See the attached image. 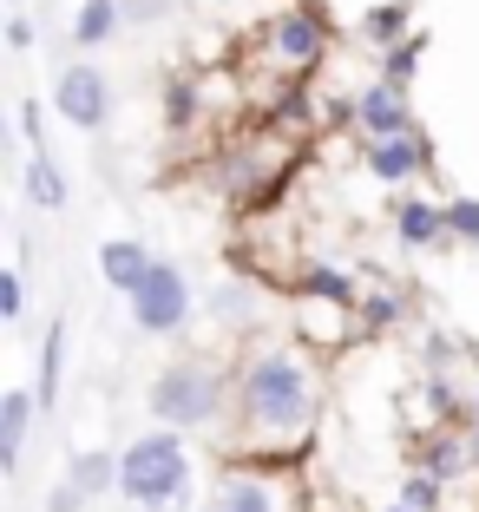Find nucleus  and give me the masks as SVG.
I'll list each match as a JSON object with an SVG mask.
<instances>
[{"label": "nucleus", "mask_w": 479, "mask_h": 512, "mask_svg": "<svg viewBox=\"0 0 479 512\" xmlns=\"http://www.w3.org/2000/svg\"><path fill=\"white\" fill-rule=\"evenodd\" d=\"M322 414V381L309 368V348L276 342V348H250L237 368V421H243V447L250 453H296L315 434Z\"/></svg>", "instance_id": "f257e3e1"}, {"label": "nucleus", "mask_w": 479, "mask_h": 512, "mask_svg": "<svg viewBox=\"0 0 479 512\" xmlns=\"http://www.w3.org/2000/svg\"><path fill=\"white\" fill-rule=\"evenodd\" d=\"M224 401H230V381L204 355L165 362L145 388V407L158 414V427H178V434H210V427L224 421Z\"/></svg>", "instance_id": "f03ea898"}, {"label": "nucleus", "mask_w": 479, "mask_h": 512, "mask_svg": "<svg viewBox=\"0 0 479 512\" xmlns=\"http://www.w3.org/2000/svg\"><path fill=\"white\" fill-rule=\"evenodd\" d=\"M119 493L138 512H171L191 493V447L178 440V427H151L119 453Z\"/></svg>", "instance_id": "7ed1b4c3"}, {"label": "nucleus", "mask_w": 479, "mask_h": 512, "mask_svg": "<svg viewBox=\"0 0 479 512\" xmlns=\"http://www.w3.org/2000/svg\"><path fill=\"white\" fill-rule=\"evenodd\" d=\"M132 329L138 335H184L191 329V283H184V270L178 263H151V276L132 289Z\"/></svg>", "instance_id": "20e7f679"}, {"label": "nucleus", "mask_w": 479, "mask_h": 512, "mask_svg": "<svg viewBox=\"0 0 479 512\" xmlns=\"http://www.w3.org/2000/svg\"><path fill=\"white\" fill-rule=\"evenodd\" d=\"M322 53H329V27H322V14H315V7H283V14L263 27V60H270L283 79L315 73V66H322Z\"/></svg>", "instance_id": "39448f33"}, {"label": "nucleus", "mask_w": 479, "mask_h": 512, "mask_svg": "<svg viewBox=\"0 0 479 512\" xmlns=\"http://www.w3.org/2000/svg\"><path fill=\"white\" fill-rule=\"evenodd\" d=\"M289 499H296V480L283 467H256V473H224L197 512H296Z\"/></svg>", "instance_id": "423d86ee"}, {"label": "nucleus", "mask_w": 479, "mask_h": 512, "mask_svg": "<svg viewBox=\"0 0 479 512\" xmlns=\"http://www.w3.org/2000/svg\"><path fill=\"white\" fill-rule=\"evenodd\" d=\"M53 112H60L66 125H79V132H99V125L112 119V79H105V66H92V60L66 66L60 86H53Z\"/></svg>", "instance_id": "0eeeda50"}, {"label": "nucleus", "mask_w": 479, "mask_h": 512, "mask_svg": "<svg viewBox=\"0 0 479 512\" xmlns=\"http://www.w3.org/2000/svg\"><path fill=\"white\" fill-rule=\"evenodd\" d=\"M355 125H361V138H401V132H414V106H407V86L368 79V86L355 92Z\"/></svg>", "instance_id": "6e6552de"}, {"label": "nucleus", "mask_w": 479, "mask_h": 512, "mask_svg": "<svg viewBox=\"0 0 479 512\" xmlns=\"http://www.w3.org/2000/svg\"><path fill=\"white\" fill-rule=\"evenodd\" d=\"M361 165H368V178H381V184H407V178H420V171L434 165V151H427L420 132L368 138V145H361Z\"/></svg>", "instance_id": "1a4fd4ad"}, {"label": "nucleus", "mask_w": 479, "mask_h": 512, "mask_svg": "<svg viewBox=\"0 0 479 512\" xmlns=\"http://www.w3.org/2000/svg\"><path fill=\"white\" fill-rule=\"evenodd\" d=\"M473 467H479L473 434H460V427H434V434H420V473H434L440 486L466 480Z\"/></svg>", "instance_id": "9d476101"}, {"label": "nucleus", "mask_w": 479, "mask_h": 512, "mask_svg": "<svg viewBox=\"0 0 479 512\" xmlns=\"http://www.w3.org/2000/svg\"><path fill=\"white\" fill-rule=\"evenodd\" d=\"M92 263H99V283H105V289H119V296H132V289L151 276V263H158V256H151L138 237H105L99 250H92Z\"/></svg>", "instance_id": "9b49d317"}, {"label": "nucleus", "mask_w": 479, "mask_h": 512, "mask_svg": "<svg viewBox=\"0 0 479 512\" xmlns=\"http://www.w3.org/2000/svg\"><path fill=\"white\" fill-rule=\"evenodd\" d=\"M394 237H401V250L453 243L447 237V204H434V197H394Z\"/></svg>", "instance_id": "f8f14e48"}, {"label": "nucleus", "mask_w": 479, "mask_h": 512, "mask_svg": "<svg viewBox=\"0 0 479 512\" xmlns=\"http://www.w3.org/2000/svg\"><path fill=\"white\" fill-rule=\"evenodd\" d=\"M33 414H40V394H33V388H7V394H0V473H20Z\"/></svg>", "instance_id": "ddd939ff"}, {"label": "nucleus", "mask_w": 479, "mask_h": 512, "mask_svg": "<svg viewBox=\"0 0 479 512\" xmlns=\"http://www.w3.org/2000/svg\"><path fill=\"white\" fill-rule=\"evenodd\" d=\"M66 480H73L86 499L119 493V453H112V447H79L73 460H66Z\"/></svg>", "instance_id": "4468645a"}, {"label": "nucleus", "mask_w": 479, "mask_h": 512, "mask_svg": "<svg viewBox=\"0 0 479 512\" xmlns=\"http://www.w3.org/2000/svg\"><path fill=\"white\" fill-rule=\"evenodd\" d=\"M361 40L375 46V53L414 40V0H381V7H368V14H361Z\"/></svg>", "instance_id": "2eb2a0df"}, {"label": "nucleus", "mask_w": 479, "mask_h": 512, "mask_svg": "<svg viewBox=\"0 0 479 512\" xmlns=\"http://www.w3.org/2000/svg\"><path fill=\"white\" fill-rule=\"evenodd\" d=\"M60 381H66V322L53 316V329L40 335V381H33L40 414H53V407H60Z\"/></svg>", "instance_id": "dca6fc26"}, {"label": "nucleus", "mask_w": 479, "mask_h": 512, "mask_svg": "<svg viewBox=\"0 0 479 512\" xmlns=\"http://www.w3.org/2000/svg\"><path fill=\"white\" fill-rule=\"evenodd\" d=\"M66 171L46 158V151H27V204L33 211H66Z\"/></svg>", "instance_id": "f3484780"}, {"label": "nucleus", "mask_w": 479, "mask_h": 512, "mask_svg": "<svg viewBox=\"0 0 479 512\" xmlns=\"http://www.w3.org/2000/svg\"><path fill=\"white\" fill-rule=\"evenodd\" d=\"M125 27V0H79V14H73V40L86 46H105L112 40V33Z\"/></svg>", "instance_id": "a211bd4d"}, {"label": "nucleus", "mask_w": 479, "mask_h": 512, "mask_svg": "<svg viewBox=\"0 0 479 512\" xmlns=\"http://www.w3.org/2000/svg\"><path fill=\"white\" fill-rule=\"evenodd\" d=\"M197 119H204V86L178 73V79H171V86H165V132L178 138V132H191Z\"/></svg>", "instance_id": "6ab92c4d"}, {"label": "nucleus", "mask_w": 479, "mask_h": 512, "mask_svg": "<svg viewBox=\"0 0 479 512\" xmlns=\"http://www.w3.org/2000/svg\"><path fill=\"white\" fill-rule=\"evenodd\" d=\"M302 289L322 302H355V276L342 270V263H329V256H315L309 270H302Z\"/></svg>", "instance_id": "aec40b11"}, {"label": "nucleus", "mask_w": 479, "mask_h": 512, "mask_svg": "<svg viewBox=\"0 0 479 512\" xmlns=\"http://www.w3.org/2000/svg\"><path fill=\"white\" fill-rule=\"evenodd\" d=\"M420 60H427V33H414V40L388 46V53H381V79H388V86H407V79L420 73Z\"/></svg>", "instance_id": "412c9836"}, {"label": "nucleus", "mask_w": 479, "mask_h": 512, "mask_svg": "<svg viewBox=\"0 0 479 512\" xmlns=\"http://www.w3.org/2000/svg\"><path fill=\"white\" fill-rule=\"evenodd\" d=\"M256 302H263V296H256L250 283H224L217 296H210V316H224V322H237V329H250V322H256Z\"/></svg>", "instance_id": "4be33fe9"}, {"label": "nucleus", "mask_w": 479, "mask_h": 512, "mask_svg": "<svg viewBox=\"0 0 479 512\" xmlns=\"http://www.w3.org/2000/svg\"><path fill=\"white\" fill-rule=\"evenodd\" d=\"M355 316H361V329H394V322H401V296H388V289H361Z\"/></svg>", "instance_id": "5701e85b"}, {"label": "nucleus", "mask_w": 479, "mask_h": 512, "mask_svg": "<svg viewBox=\"0 0 479 512\" xmlns=\"http://www.w3.org/2000/svg\"><path fill=\"white\" fill-rule=\"evenodd\" d=\"M447 237L479 250V197H447Z\"/></svg>", "instance_id": "b1692460"}, {"label": "nucleus", "mask_w": 479, "mask_h": 512, "mask_svg": "<svg viewBox=\"0 0 479 512\" xmlns=\"http://www.w3.org/2000/svg\"><path fill=\"white\" fill-rule=\"evenodd\" d=\"M401 506L407 512H440V480L434 473H407L401 480Z\"/></svg>", "instance_id": "393cba45"}, {"label": "nucleus", "mask_w": 479, "mask_h": 512, "mask_svg": "<svg viewBox=\"0 0 479 512\" xmlns=\"http://www.w3.org/2000/svg\"><path fill=\"white\" fill-rule=\"evenodd\" d=\"M0 316H7V322L27 316V270H20V263H14L7 276H0Z\"/></svg>", "instance_id": "a878e982"}, {"label": "nucleus", "mask_w": 479, "mask_h": 512, "mask_svg": "<svg viewBox=\"0 0 479 512\" xmlns=\"http://www.w3.org/2000/svg\"><path fill=\"white\" fill-rule=\"evenodd\" d=\"M178 0H125V27H151V20H171Z\"/></svg>", "instance_id": "bb28decb"}, {"label": "nucleus", "mask_w": 479, "mask_h": 512, "mask_svg": "<svg viewBox=\"0 0 479 512\" xmlns=\"http://www.w3.org/2000/svg\"><path fill=\"white\" fill-rule=\"evenodd\" d=\"M46 512H86V493H79L73 480H60L53 493H46Z\"/></svg>", "instance_id": "cd10ccee"}, {"label": "nucleus", "mask_w": 479, "mask_h": 512, "mask_svg": "<svg viewBox=\"0 0 479 512\" xmlns=\"http://www.w3.org/2000/svg\"><path fill=\"white\" fill-rule=\"evenodd\" d=\"M7 53H33V20L27 14L7 20Z\"/></svg>", "instance_id": "c85d7f7f"}, {"label": "nucleus", "mask_w": 479, "mask_h": 512, "mask_svg": "<svg viewBox=\"0 0 479 512\" xmlns=\"http://www.w3.org/2000/svg\"><path fill=\"white\" fill-rule=\"evenodd\" d=\"M466 421H473V427H479V388H473V401H466Z\"/></svg>", "instance_id": "c756f323"}, {"label": "nucleus", "mask_w": 479, "mask_h": 512, "mask_svg": "<svg viewBox=\"0 0 479 512\" xmlns=\"http://www.w3.org/2000/svg\"><path fill=\"white\" fill-rule=\"evenodd\" d=\"M388 512H407V506H388Z\"/></svg>", "instance_id": "7c9ffc66"}]
</instances>
